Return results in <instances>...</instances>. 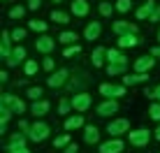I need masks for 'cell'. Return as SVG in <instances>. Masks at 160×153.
I'll list each match as a JSON object with an SVG mask.
<instances>
[{"label":"cell","instance_id":"cell-38","mask_svg":"<svg viewBox=\"0 0 160 153\" xmlns=\"http://www.w3.org/2000/svg\"><path fill=\"white\" fill-rule=\"evenodd\" d=\"M7 153H30L26 146H9V151Z\"/></svg>","mask_w":160,"mask_h":153},{"label":"cell","instance_id":"cell-48","mask_svg":"<svg viewBox=\"0 0 160 153\" xmlns=\"http://www.w3.org/2000/svg\"><path fill=\"white\" fill-rule=\"evenodd\" d=\"M156 137L160 139V125H158V130H156Z\"/></svg>","mask_w":160,"mask_h":153},{"label":"cell","instance_id":"cell-22","mask_svg":"<svg viewBox=\"0 0 160 153\" xmlns=\"http://www.w3.org/2000/svg\"><path fill=\"white\" fill-rule=\"evenodd\" d=\"M135 44H137V37H135V35H121V37H118V47H123V49L135 47Z\"/></svg>","mask_w":160,"mask_h":153},{"label":"cell","instance_id":"cell-13","mask_svg":"<svg viewBox=\"0 0 160 153\" xmlns=\"http://www.w3.org/2000/svg\"><path fill=\"white\" fill-rule=\"evenodd\" d=\"M151 67H153V58L151 56H142V58L135 61V70L137 72H146V70H151Z\"/></svg>","mask_w":160,"mask_h":153},{"label":"cell","instance_id":"cell-34","mask_svg":"<svg viewBox=\"0 0 160 153\" xmlns=\"http://www.w3.org/2000/svg\"><path fill=\"white\" fill-rule=\"evenodd\" d=\"M148 114H151V118H153V121H160V105H151Z\"/></svg>","mask_w":160,"mask_h":153},{"label":"cell","instance_id":"cell-36","mask_svg":"<svg viewBox=\"0 0 160 153\" xmlns=\"http://www.w3.org/2000/svg\"><path fill=\"white\" fill-rule=\"evenodd\" d=\"M116 9H118V12H128V9H130V0H118Z\"/></svg>","mask_w":160,"mask_h":153},{"label":"cell","instance_id":"cell-42","mask_svg":"<svg viewBox=\"0 0 160 153\" xmlns=\"http://www.w3.org/2000/svg\"><path fill=\"white\" fill-rule=\"evenodd\" d=\"M40 7V0H28V9H37Z\"/></svg>","mask_w":160,"mask_h":153},{"label":"cell","instance_id":"cell-31","mask_svg":"<svg viewBox=\"0 0 160 153\" xmlns=\"http://www.w3.org/2000/svg\"><path fill=\"white\" fill-rule=\"evenodd\" d=\"M28 97H30V100H40V97H42V88H37V86L28 88Z\"/></svg>","mask_w":160,"mask_h":153},{"label":"cell","instance_id":"cell-7","mask_svg":"<svg viewBox=\"0 0 160 153\" xmlns=\"http://www.w3.org/2000/svg\"><path fill=\"white\" fill-rule=\"evenodd\" d=\"M114 32H116V35H135L137 26L128 23V21H118V23H114Z\"/></svg>","mask_w":160,"mask_h":153},{"label":"cell","instance_id":"cell-20","mask_svg":"<svg viewBox=\"0 0 160 153\" xmlns=\"http://www.w3.org/2000/svg\"><path fill=\"white\" fill-rule=\"evenodd\" d=\"M81 125H84V116H79V114H77V116H72V118H68V121H65V128H68V130L81 128Z\"/></svg>","mask_w":160,"mask_h":153},{"label":"cell","instance_id":"cell-39","mask_svg":"<svg viewBox=\"0 0 160 153\" xmlns=\"http://www.w3.org/2000/svg\"><path fill=\"white\" fill-rule=\"evenodd\" d=\"M74 53H79V47H70V49H65L63 56H65V58H70V56H74Z\"/></svg>","mask_w":160,"mask_h":153},{"label":"cell","instance_id":"cell-33","mask_svg":"<svg viewBox=\"0 0 160 153\" xmlns=\"http://www.w3.org/2000/svg\"><path fill=\"white\" fill-rule=\"evenodd\" d=\"M35 72H37V63H35V61H28V63H26V74L32 76Z\"/></svg>","mask_w":160,"mask_h":153},{"label":"cell","instance_id":"cell-9","mask_svg":"<svg viewBox=\"0 0 160 153\" xmlns=\"http://www.w3.org/2000/svg\"><path fill=\"white\" fill-rule=\"evenodd\" d=\"M37 51H42V53H49V51H53V47H56V40H51V37H40V40H37Z\"/></svg>","mask_w":160,"mask_h":153},{"label":"cell","instance_id":"cell-4","mask_svg":"<svg viewBox=\"0 0 160 153\" xmlns=\"http://www.w3.org/2000/svg\"><path fill=\"white\" fill-rule=\"evenodd\" d=\"M100 95H104V97H121V95H125V88H123V86L102 84L100 86Z\"/></svg>","mask_w":160,"mask_h":153},{"label":"cell","instance_id":"cell-37","mask_svg":"<svg viewBox=\"0 0 160 153\" xmlns=\"http://www.w3.org/2000/svg\"><path fill=\"white\" fill-rule=\"evenodd\" d=\"M68 141H70V137H68V135H63V137H58L56 141H53V146H56V149H60V146H65Z\"/></svg>","mask_w":160,"mask_h":153},{"label":"cell","instance_id":"cell-14","mask_svg":"<svg viewBox=\"0 0 160 153\" xmlns=\"http://www.w3.org/2000/svg\"><path fill=\"white\" fill-rule=\"evenodd\" d=\"M98 137H100V132H98L95 125H86V130H84V141L86 144H95Z\"/></svg>","mask_w":160,"mask_h":153},{"label":"cell","instance_id":"cell-50","mask_svg":"<svg viewBox=\"0 0 160 153\" xmlns=\"http://www.w3.org/2000/svg\"><path fill=\"white\" fill-rule=\"evenodd\" d=\"M158 37H160V35H158Z\"/></svg>","mask_w":160,"mask_h":153},{"label":"cell","instance_id":"cell-6","mask_svg":"<svg viewBox=\"0 0 160 153\" xmlns=\"http://www.w3.org/2000/svg\"><path fill=\"white\" fill-rule=\"evenodd\" d=\"M72 107L77 109V111H86L88 107H91V95L88 93H79V95L72 97Z\"/></svg>","mask_w":160,"mask_h":153},{"label":"cell","instance_id":"cell-43","mask_svg":"<svg viewBox=\"0 0 160 153\" xmlns=\"http://www.w3.org/2000/svg\"><path fill=\"white\" fill-rule=\"evenodd\" d=\"M44 67H47V70L53 67V61H51V58H44Z\"/></svg>","mask_w":160,"mask_h":153},{"label":"cell","instance_id":"cell-49","mask_svg":"<svg viewBox=\"0 0 160 153\" xmlns=\"http://www.w3.org/2000/svg\"><path fill=\"white\" fill-rule=\"evenodd\" d=\"M53 2H60V0H53Z\"/></svg>","mask_w":160,"mask_h":153},{"label":"cell","instance_id":"cell-27","mask_svg":"<svg viewBox=\"0 0 160 153\" xmlns=\"http://www.w3.org/2000/svg\"><path fill=\"white\" fill-rule=\"evenodd\" d=\"M74 40H77V32H70V30H68V32H63V35L58 37L60 44H72Z\"/></svg>","mask_w":160,"mask_h":153},{"label":"cell","instance_id":"cell-16","mask_svg":"<svg viewBox=\"0 0 160 153\" xmlns=\"http://www.w3.org/2000/svg\"><path fill=\"white\" fill-rule=\"evenodd\" d=\"M30 109H32V114H35V116H42V114L49 111V102H47V100H35Z\"/></svg>","mask_w":160,"mask_h":153},{"label":"cell","instance_id":"cell-17","mask_svg":"<svg viewBox=\"0 0 160 153\" xmlns=\"http://www.w3.org/2000/svg\"><path fill=\"white\" fill-rule=\"evenodd\" d=\"M9 37H12L9 32H2V44H0V53H2V58L12 56V49H9V42H12V40H9Z\"/></svg>","mask_w":160,"mask_h":153},{"label":"cell","instance_id":"cell-23","mask_svg":"<svg viewBox=\"0 0 160 153\" xmlns=\"http://www.w3.org/2000/svg\"><path fill=\"white\" fill-rule=\"evenodd\" d=\"M107 58H109V63H125V56L121 51H116V49H109L107 51Z\"/></svg>","mask_w":160,"mask_h":153},{"label":"cell","instance_id":"cell-28","mask_svg":"<svg viewBox=\"0 0 160 153\" xmlns=\"http://www.w3.org/2000/svg\"><path fill=\"white\" fill-rule=\"evenodd\" d=\"M23 144H26V137H23V135H19V132L12 135V139H9V146H23Z\"/></svg>","mask_w":160,"mask_h":153},{"label":"cell","instance_id":"cell-40","mask_svg":"<svg viewBox=\"0 0 160 153\" xmlns=\"http://www.w3.org/2000/svg\"><path fill=\"white\" fill-rule=\"evenodd\" d=\"M100 12H102L104 16H109V14H112V5H109V2H102V5H100Z\"/></svg>","mask_w":160,"mask_h":153},{"label":"cell","instance_id":"cell-29","mask_svg":"<svg viewBox=\"0 0 160 153\" xmlns=\"http://www.w3.org/2000/svg\"><path fill=\"white\" fill-rule=\"evenodd\" d=\"M12 114H14V111H12V109H7V107H2V109H0V125H5V123H7Z\"/></svg>","mask_w":160,"mask_h":153},{"label":"cell","instance_id":"cell-8","mask_svg":"<svg viewBox=\"0 0 160 153\" xmlns=\"http://www.w3.org/2000/svg\"><path fill=\"white\" fill-rule=\"evenodd\" d=\"M118 151H123V141L114 137L112 141H104V144L100 146V153H118Z\"/></svg>","mask_w":160,"mask_h":153},{"label":"cell","instance_id":"cell-2","mask_svg":"<svg viewBox=\"0 0 160 153\" xmlns=\"http://www.w3.org/2000/svg\"><path fill=\"white\" fill-rule=\"evenodd\" d=\"M28 137H30L32 141H44V139L49 137V125H47V123H40V121L32 123L30 130H28Z\"/></svg>","mask_w":160,"mask_h":153},{"label":"cell","instance_id":"cell-32","mask_svg":"<svg viewBox=\"0 0 160 153\" xmlns=\"http://www.w3.org/2000/svg\"><path fill=\"white\" fill-rule=\"evenodd\" d=\"M12 40H14V42L26 40V30H23V28H16V30H12Z\"/></svg>","mask_w":160,"mask_h":153},{"label":"cell","instance_id":"cell-26","mask_svg":"<svg viewBox=\"0 0 160 153\" xmlns=\"http://www.w3.org/2000/svg\"><path fill=\"white\" fill-rule=\"evenodd\" d=\"M51 19L56 21V23H68V21H70V16L65 14V12H58V9H53V12H51Z\"/></svg>","mask_w":160,"mask_h":153},{"label":"cell","instance_id":"cell-1","mask_svg":"<svg viewBox=\"0 0 160 153\" xmlns=\"http://www.w3.org/2000/svg\"><path fill=\"white\" fill-rule=\"evenodd\" d=\"M0 105L7 107V109H12L14 114H23V111H26V105H23L16 95H12V93H5L2 100H0Z\"/></svg>","mask_w":160,"mask_h":153},{"label":"cell","instance_id":"cell-19","mask_svg":"<svg viewBox=\"0 0 160 153\" xmlns=\"http://www.w3.org/2000/svg\"><path fill=\"white\" fill-rule=\"evenodd\" d=\"M100 23H95V21H93V23H88L86 26V40H95L98 35H100Z\"/></svg>","mask_w":160,"mask_h":153},{"label":"cell","instance_id":"cell-18","mask_svg":"<svg viewBox=\"0 0 160 153\" xmlns=\"http://www.w3.org/2000/svg\"><path fill=\"white\" fill-rule=\"evenodd\" d=\"M148 79V74L146 72H137V74H130V76H123V84H132V86H135V84H139V81H146Z\"/></svg>","mask_w":160,"mask_h":153},{"label":"cell","instance_id":"cell-3","mask_svg":"<svg viewBox=\"0 0 160 153\" xmlns=\"http://www.w3.org/2000/svg\"><path fill=\"white\" fill-rule=\"evenodd\" d=\"M148 139H151V132L148 130H135V132H130V144L132 146H146Z\"/></svg>","mask_w":160,"mask_h":153},{"label":"cell","instance_id":"cell-11","mask_svg":"<svg viewBox=\"0 0 160 153\" xmlns=\"http://www.w3.org/2000/svg\"><path fill=\"white\" fill-rule=\"evenodd\" d=\"M116 111H118V105H116V100L102 102V105L98 107V114H100V116H109V114H116Z\"/></svg>","mask_w":160,"mask_h":153},{"label":"cell","instance_id":"cell-47","mask_svg":"<svg viewBox=\"0 0 160 153\" xmlns=\"http://www.w3.org/2000/svg\"><path fill=\"white\" fill-rule=\"evenodd\" d=\"M151 56H160V47H156V49H151Z\"/></svg>","mask_w":160,"mask_h":153},{"label":"cell","instance_id":"cell-12","mask_svg":"<svg viewBox=\"0 0 160 153\" xmlns=\"http://www.w3.org/2000/svg\"><path fill=\"white\" fill-rule=\"evenodd\" d=\"M65 79H68V70H58L56 74L49 76V86L58 88V86H63V84H65Z\"/></svg>","mask_w":160,"mask_h":153},{"label":"cell","instance_id":"cell-10","mask_svg":"<svg viewBox=\"0 0 160 153\" xmlns=\"http://www.w3.org/2000/svg\"><path fill=\"white\" fill-rule=\"evenodd\" d=\"M23 58H26V49H23V47H16L14 51H12V56L7 58V65H9V67H16Z\"/></svg>","mask_w":160,"mask_h":153},{"label":"cell","instance_id":"cell-44","mask_svg":"<svg viewBox=\"0 0 160 153\" xmlns=\"http://www.w3.org/2000/svg\"><path fill=\"white\" fill-rule=\"evenodd\" d=\"M19 130H26V132H28V130H30V125L26 123V121H21V123H19Z\"/></svg>","mask_w":160,"mask_h":153},{"label":"cell","instance_id":"cell-15","mask_svg":"<svg viewBox=\"0 0 160 153\" xmlns=\"http://www.w3.org/2000/svg\"><path fill=\"white\" fill-rule=\"evenodd\" d=\"M72 14L74 16H86L88 14V2L86 0H74L72 2Z\"/></svg>","mask_w":160,"mask_h":153},{"label":"cell","instance_id":"cell-46","mask_svg":"<svg viewBox=\"0 0 160 153\" xmlns=\"http://www.w3.org/2000/svg\"><path fill=\"white\" fill-rule=\"evenodd\" d=\"M77 151H79V149H77L74 144H70V146H68V151H65V153H77Z\"/></svg>","mask_w":160,"mask_h":153},{"label":"cell","instance_id":"cell-35","mask_svg":"<svg viewBox=\"0 0 160 153\" xmlns=\"http://www.w3.org/2000/svg\"><path fill=\"white\" fill-rule=\"evenodd\" d=\"M23 14H26L23 7H12V12H9V16H12V19H21Z\"/></svg>","mask_w":160,"mask_h":153},{"label":"cell","instance_id":"cell-45","mask_svg":"<svg viewBox=\"0 0 160 153\" xmlns=\"http://www.w3.org/2000/svg\"><path fill=\"white\" fill-rule=\"evenodd\" d=\"M146 95H148V97H158V100H160V86L156 88V93H146Z\"/></svg>","mask_w":160,"mask_h":153},{"label":"cell","instance_id":"cell-24","mask_svg":"<svg viewBox=\"0 0 160 153\" xmlns=\"http://www.w3.org/2000/svg\"><path fill=\"white\" fill-rule=\"evenodd\" d=\"M151 12H153V2H151V0H148L146 5H142V7L137 9V19H146V16L151 14Z\"/></svg>","mask_w":160,"mask_h":153},{"label":"cell","instance_id":"cell-5","mask_svg":"<svg viewBox=\"0 0 160 153\" xmlns=\"http://www.w3.org/2000/svg\"><path fill=\"white\" fill-rule=\"evenodd\" d=\"M130 128V123H128V118H116V121H112L109 123V132H112V137H118L121 132H125V130Z\"/></svg>","mask_w":160,"mask_h":153},{"label":"cell","instance_id":"cell-25","mask_svg":"<svg viewBox=\"0 0 160 153\" xmlns=\"http://www.w3.org/2000/svg\"><path fill=\"white\" fill-rule=\"evenodd\" d=\"M104 53H107V51H104L102 47H98L95 51H93V65H95V67H100V65H102V56H104Z\"/></svg>","mask_w":160,"mask_h":153},{"label":"cell","instance_id":"cell-30","mask_svg":"<svg viewBox=\"0 0 160 153\" xmlns=\"http://www.w3.org/2000/svg\"><path fill=\"white\" fill-rule=\"evenodd\" d=\"M28 26H30L32 30H40V32H44V30H47V23H44V21H37V19H32Z\"/></svg>","mask_w":160,"mask_h":153},{"label":"cell","instance_id":"cell-21","mask_svg":"<svg viewBox=\"0 0 160 153\" xmlns=\"http://www.w3.org/2000/svg\"><path fill=\"white\" fill-rule=\"evenodd\" d=\"M125 67H128V63H109V67H107V74H121V72H125Z\"/></svg>","mask_w":160,"mask_h":153},{"label":"cell","instance_id":"cell-41","mask_svg":"<svg viewBox=\"0 0 160 153\" xmlns=\"http://www.w3.org/2000/svg\"><path fill=\"white\" fill-rule=\"evenodd\" d=\"M68 109H70V102H60V114H68Z\"/></svg>","mask_w":160,"mask_h":153}]
</instances>
